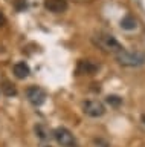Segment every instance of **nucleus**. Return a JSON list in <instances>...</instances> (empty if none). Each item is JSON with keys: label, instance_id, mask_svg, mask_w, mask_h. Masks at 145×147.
Listing matches in <instances>:
<instances>
[{"label": "nucleus", "instance_id": "nucleus-1", "mask_svg": "<svg viewBox=\"0 0 145 147\" xmlns=\"http://www.w3.org/2000/svg\"><path fill=\"white\" fill-rule=\"evenodd\" d=\"M115 57H116V61L121 66H125V67H139L145 64V54L140 52V51L122 49L121 52L115 54Z\"/></svg>", "mask_w": 145, "mask_h": 147}, {"label": "nucleus", "instance_id": "nucleus-2", "mask_svg": "<svg viewBox=\"0 0 145 147\" xmlns=\"http://www.w3.org/2000/svg\"><path fill=\"white\" fill-rule=\"evenodd\" d=\"M93 43L96 46H99L102 51H106V52L118 54V52H121V51L124 49L119 41H118L112 34H107V32H98V34H95Z\"/></svg>", "mask_w": 145, "mask_h": 147}, {"label": "nucleus", "instance_id": "nucleus-3", "mask_svg": "<svg viewBox=\"0 0 145 147\" xmlns=\"http://www.w3.org/2000/svg\"><path fill=\"white\" fill-rule=\"evenodd\" d=\"M83 112L90 118H99L106 113V106L99 100H86L83 103Z\"/></svg>", "mask_w": 145, "mask_h": 147}, {"label": "nucleus", "instance_id": "nucleus-4", "mask_svg": "<svg viewBox=\"0 0 145 147\" xmlns=\"http://www.w3.org/2000/svg\"><path fill=\"white\" fill-rule=\"evenodd\" d=\"M53 138L63 147H76V140L74 133L66 127H57L53 130Z\"/></svg>", "mask_w": 145, "mask_h": 147}, {"label": "nucleus", "instance_id": "nucleus-5", "mask_svg": "<svg viewBox=\"0 0 145 147\" xmlns=\"http://www.w3.org/2000/svg\"><path fill=\"white\" fill-rule=\"evenodd\" d=\"M26 98L31 104L34 106H41L46 100V92L38 86H31L26 89Z\"/></svg>", "mask_w": 145, "mask_h": 147}, {"label": "nucleus", "instance_id": "nucleus-6", "mask_svg": "<svg viewBox=\"0 0 145 147\" xmlns=\"http://www.w3.org/2000/svg\"><path fill=\"white\" fill-rule=\"evenodd\" d=\"M44 8H46L49 12L61 14V12L67 11L69 5H67V0H44Z\"/></svg>", "mask_w": 145, "mask_h": 147}, {"label": "nucleus", "instance_id": "nucleus-7", "mask_svg": "<svg viewBox=\"0 0 145 147\" xmlns=\"http://www.w3.org/2000/svg\"><path fill=\"white\" fill-rule=\"evenodd\" d=\"M12 72H14V75L19 78V80H25V78L31 74V69L25 61H19L12 66Z\"/></svg>", "mask_w": 145, "mask_h": 147}, {"label": "nucleus", "instance_id": "nucleus-8", "mask_svg": "<svg viewBox=\"0 0 145 147\" xmlns=\"http://www.w3.org/2000/svg\"><path fill=\"white\" fill-rule=\"evenodd\" d=\"M98 71V66L89 60H83L78 64V74H86V75H93Z\"/></svg>", "mask_w": 145, "mask_h": 147}, {"label": "nucleus", "instance_id": "nucleus-9", "mask_svg": "<svg viewBox=\"0 0 145 147\" xmlns=\"http://www.w3.org/2000/svg\"><path fill=\"white\" fill-rule=\"evenodd\" d=\"M136 26H138V22H136V18L133 16L122 17V20H121V28H122V29L133 31V29H136Z\"/></svg>", "mask_w": 145, "mask_h": 147}, {"label": "nucleus", "instance_id": "nucleus-10", "mask_svg": "<svg viewBox=\"0 0 145 147\" xmlns=\"http://www.w3.org/2000/svg\"><path fill=\"white\" fill-rule=\"evenodd\" d=\"M34 130H35V135H37L40 140H47V138L51 136V135H49V133H51V132H49V129L44 126V124H41V123L35 124Z\"/></svg>", "mask_w": 145, "mask_h": 147}, {"label": "nucleus", "instance_id": "nucleus-11", "mask_svg": "<svg viewBox=\"0 0 145 147\" xmlns=\"http://www.w3.org/2000/svg\"><path fill=\"white\" fill-rule=\"evenodd\" d=\"M0 89H2V92H3L6 96H14V95H17L15 86L12 84V83H9V81H3L2 86H0Z\"/></svg>", "mask_w": 145, "mask_h": 147}, {"label": "nucleus", "instance_id": "nucleus-12", "mask_svg": "<svg viewBox=\"0 0 145 147\" xmlns=\"http://www.w3.org/2000/svg\"><path fill=\"white\" fill-rule=\"evenodd\" d=\"M106 101L110 106H113V107H118V106L122 103V98H119L118 95H108L107 98H106Z\"/></svg>", "mask_w": 145, "mask_h": 147}, {"label": "nucleus", "instance_id": "nucleus-13", "mask_svg": "<svg viewBox=\"0 0 145 147\" xmlns=\"http://www.w3.org/2000/svg\"><path fill=\"white\" fill-rule=\"evenodd\" d=\"M14 6H15V9H19V11H23V9L28 6V2H26V0H14Z\"/></svg>", "mask_w": 145, "mask_h": 147}, {"label": "nucleus", "instance_id": "nucleus-14", "mask_svg": "<svg viewBox=\"0 0 145 147\" xmlns=\"http://www.w3.org/2000/svg\"><path fill=\"white\" fill-rule=\"evenodd\" d=\"M5 25H6V17H5V14L0 11V26H5Z\"/></svg>", "mask_w": 145, "mask_h": 147}, {"label": "nucleus", "instance_id": "nucleus-15", "mask_svg": "<svg viewBox=\"0 0 145 147\" xmlns=\"http://www.w3.org/2000/svg\"><path fill=\"white\" fill-rule=\"evenodd\" d=\"M142 123H144V124H145V113H144V115H142Z\"/></svg>", "mask_w": 145, "mask_h": 147}, {"label": "nucleus", "instance_id": "nucleus-16", "mask_svg": "<svg viewBox=\"0 0 145 147\" xmlns=\"http://www.w3.org/2000/svg\"><path fill=\"white\" fill-rule=\"evenodd\" d=\"M47 147H51V146H47Z\"/></svg>", "mask_w": 145, "mask_h": 147}]
</instances>
